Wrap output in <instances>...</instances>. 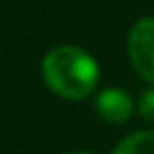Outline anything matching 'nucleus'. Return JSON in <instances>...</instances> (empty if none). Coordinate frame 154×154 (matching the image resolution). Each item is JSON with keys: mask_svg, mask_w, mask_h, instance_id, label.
Wrapping results in <instances>:
<instances>
[{"mask_svg": "<svg viewBox=\"0 0 154 154\" xmlns=\"http://www.w3.org/2000/svg\"><path fill=\"white\" fill-rule=\"evenodd\" d=\"M94 108H96V113H99L101 120L120 125V123L130 120V116L135 111V103H132V96L125 89H120V87H106V89H101L96 94Z\"/></svg>", "mask_w": 154, "mask_h": 154, "instance_id": "nucleus-3", "label": "nucleus"}, {"mask_svg": "<svg viewBox=\"0 0 154 154\" xmlns=\"http://www.w3.org/2000/svg\"><path fill=\"white\" fill-rule=\"evenodd\" d=\"M128 55L135 72L154 84V17H142L130 26Z\"/></svg>", "mask_w": 154, "mask_h": 154, "instance_id": "nucleus-2", "label": "nucleus"}, {"mask_svg": "<svg viewBox=\"0 0 154 154\" xmlns=\"http://www.w3.org/2000/svg\"><path fill=\"white\" fill-rule=\"evenodd\" d=\"M111 154H154V130H140L128 135Z\"/></svg>", "mask_w": 154, "mask_h": 154, "instance_id": "nucleus-4", "label": "nucleus"}, {"mask_svg": "<svg viewBox=\"0 0 154 154\" xmlns=\"http://www.w3.org/2000/svg\"><path fill=\"white\" fill-rule=\"evenodd\" d=\"M41 75L46 87L70 101L89 96L99 84V63L79 46H55L43 55Z\"/></svg>", "mask_w": 154, "mask_h": 154, "instance_id": "nucleus-1", "label": "nucleus"}, {"mask_svg": "<svg viewBox=\"0 0 154 154\" xmlns=\"http://www.w3.org/2000/svg\"><path fill=\"white\" fill-rule=\"evenodd\" d=\"M67 154H94V152H89V149H75V152H67Z\"/></svg>", "mask_w": 154, "mask_h": 154, "instance_id": "nucleus-6", "label": "nucleus"}, {"mask_svg": "<svg viewBox=\"0 0 154 154\" xmlns=\"http://www.w3.org/2000/svg\"><path fill=\"white\" fill-rule=\"evenodd\" d=\"M137 113L142 116V120H147V123H154V84H152L149 89H144V94L140 96Z\"/></svg>", "mask_w": 154, "mask_h": 154, "instance_id": "nucleus-5", "label": "nucleus"}]
</instances>
